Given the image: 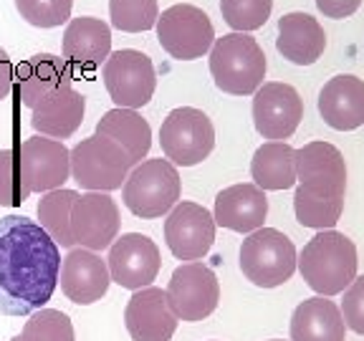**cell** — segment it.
I'll use <instances>...</instances> for the list:
<instances>
[{
    "label": "cell",
    "instance_id": "1",
    "mask_svg": "<svg viewBox=\"0 0 364 341\" xmlns=\"http://www.w3.org/2000/svg\"><path fill=\"white\" fill-rule=\"evenodd\" d=\"M61 250L26 215L0 217V316H31L51 301Z\"/></svg>",
    "mask_w": 364,
    "mask_h": 341
},
{
    "label": "cell",
    "instance_id": "2",
    "mask_svg": "<svg viewBox=\"0 0 364 341\" xmlns=\"http://www.w3.org/2000/svg\"><path fill=\"white\" fill-rule=\"evenodd\" d=\"M357 245L339 230H318L299 253L296 268L316 296H336L357 278Z\"/></svg>",
    "mask_w": 364,
    "mask_h": 341
},
{
    "label": "cell",
    "instance_id": "3",
    "mask_svg": "<svg viewBox=\"0 0 364 341\" xmlns=\"http://www.w3.org/2000/svg\"><path fill=\"white\" fill-rule=\"evenodd\" d=\"M210 74L220 91L230 97L256 94L266 79V53L248 33H228L215 38L210 51Z\"/></svg>",
    "mask_w": 364,
    "mask_h": 341
},
{
    "label": "cell",
    "instance_id": "4",
    "mask_svg": "<svg viewBox=\"0 0 364 341\" xmlns=\"http://www.w3.org/2000/svg\"><path fill=\"white\" fill-rule=\"evenodd\" d=\"M180 172L170 159H144L132 167L129 177L122 185L127 210L142 220H154L172 210L180 200Z\"/></svg>",
    "mask_w": 364,
    "mask_h": 341
},
{
    "label": "cell",
    "instance_id": "5",
    "mask_svg": "<svg viewBox=\"0 0 364 341\" xmlns=\"http://www.w3.org/2000/svg\"><path fill=\"white\" fill-rule=\"evenodd\" d=\"M296 245L276 227H258L240 245V271L258 288H276L296 273Z\"/></svg>",
    "mask_w": 364,
    "mask_h": 341
},
{
    "label": "cell",
    "instance_id": "6",
    "mask_svg": "<svg viewBox=\"0 0 364 341\" xmlns=\"http://www.w3.org/2000/svg\"><path fill=\"white\" fill-rule=\"evenodd\" d=\"M127 152L102 134H91L71 149V177L86 193H112L132 172Z\"/></svg>",
    "mask_w": 364,
    "mask_h": 341
},
{
    "label": "cell",
    "instance_id": "7",
    "mask_svg": "<svg viewBox=\"0 0 364 341\" xmlns=\"http://www.w3.org/2000/svg\"><path fill=\"white\" fill-rule=\"evenodd\" d=\"M159 144L175 167H195L210 157L215 147V126L203 109L177 107L159 126Z\"/></svg>",
    "mask_w": 364,
    "mask_h": 341
},
{
    "label": "cell",
    "instance_id": "8",
    "mask_svg": "<svg viewBox=\"0 0 364 341\" xmlns=\"http://www.w3.org/2000/svg\"><path fill=\"white\" fill-rule=\"evenodd\" d=\"M154 28H157L159 45L177 61L203 58L215 43V28H213L210 16L190 3H177L162 11Z\"/></svg>",
    "mask_w": 364,
    "mask_h": 341
},
{
    "label": "cell",
    "instance_id": "9",
    "mask_svg": "<svg viewBox=\"0 0 364 341\" xmlns=\"http://www.w3.org/2000/svg\"><path fill=\"white\" fill-rule=\"evenodd\" d=\"M104 86L119 109H142L152 102L157 89V71L147 53L122 48L104 61Z\"/></svg>",
    "mask_w": 364,
    "mask_h": 341
},
{
    "label": "cell",
    "instance_id": "10",
    "mask_svg": "<svg viewBox=\"0 0 364 341\" xmlns=\"http://www.w3.org/2000/svg\"><path fill=\"white\" fill-rule=\"evenodd\" d=\"M167 303L180 321H203L220 303V283L205 263H182L167 283Z\"/></svg>",
    "mask_w": 364,
    "mask_h": 341
},
{
    "label": "cell",
    "instance_id": "11",
    "mask_svg": "<svg viewBox=\"0 0 364 341\" xmlns=\"http://www.w3.org/2000/svg\"><path fill=\"white\" fill-rule=\"evenodd\" d=\"M109 278L122 288L139 291L152 286L157 278L159 268H162V258H159V248L149 235L142 233H124L109 245Z\"/></svg>",
    "mask_w": 364,
    "mask_h": 341
},
{
    "label": "cell",
    "instance_id": "12",
    "mask_svg": "<svg viewBox=\"0 0 364 341\" xmlns=\"http://www.w3.org/2000/svg\"><path fill=\"white\" fill-rule=\"evenodd\" d=\"M213 212L198 202H177L165 220V243L177 261L195 263L210 253L215 243Z\"/></svg>",
    "mask_w": 364,
    "mask_h": 341
},
{
    "label": "cell",
    "instance_id": "13",
    "mask_svg": "<svg viewBox=\"0 0 364 341\" xmlns=\"http://www.w3.org/2000/svg\"><path fill=\"white\" fill-rule=\"evenodd\" d=\"M304 119V102L299 91L281 81H268L253 94V124L268 142H284Z\"/></svg>",
    "mask_w": 364,
    "mask_h": 341
},
{
    "label": "cell",
    "instance_id": "14",
    "mask_svg": "<svg viewBox=\"0 0 364 341\" xmlns=\"http://www.w3.org/2000/svg\"><path fill=\"white\" fill-rule=\"evenodd\" d=\"M21 159L23 180L31 193H51L61 190L63 182L71 177V149L58 139L48 136H31L16 149Z\"/></svg>",
    "mask_w": 364,
    "mask_h": 341
},
{
    "label": "cell",
    "instance_id": "15",
    "mask_svg": "<svg viewBox=\"0 0 364 341\" xmlns=\"http://www.w3.org/2000/svg\"><path fill=\"white\" fill-rule=\"evenodd\" d=\"M119 207L109 193H84L71 210V235L79 248L91 253L107 250L119 238Z\"/></svg>",
    "mask_w": 364,
    "mask_h": 341
},
{
    "label": "cell",
    "instance_id": "16",
    "mask_svg": "<svg viewBox=\"0 0 364 341\" xmlns=\"http://www.w3.org/2000/svg\"><path fill=\"white\" fill-rule=\"evenodd\" d=\"M296 182L301 188L329 197L347 193V162L344 154L329 142H309L294 154Z\"/></svg>",
    "mask_w": 364,
    "mask_h": 341
},
{
    "label": "cell",
    "instance_id": "17",
    "mask_svg": "<svg viewBox=\"0 0 364 341\" xmlns=\"http://www.w3.org/2000/svg\"><path fill=\"white\" fill-rule=\"evenodd\" d=\"M180 318L167 303L162 288H139L132 293L124 308V326L132 341H170L177 331Z\"/></svg>",
    "mask_w": 364,
    "mask_h": 341
},
{
    "label": "cell",
    "instance_id": "18",
    "mask_svg": "<svg viewBox=\"0 0 364 341\" xmlns=\"http://www.w3.org/2000/svg\"><path fill=\"white\" fill-rule=\"evenodd\" d=\"M61 291L68 301L76 306H91V303L102 301L109 291V268L102 256L91 253L86 248H71L66 258L61 261Z\"/></svg>",
    "mask_w": 364,
    "mask_h": 341
},
{
    "label": "cell",
    "instance_id": "19",
    "mask_svg": "<svg viewBox=\"0 0 364 341\" xmlns=\"http://www.w3.org/2000/svg\"><path fill=\"white\" fill-rule=\"evenodd\" d=\"M268 217V197L253 182H240L220 190L215 197L213 220L215 225L228 227L233 233L250 235L253 230L263 227Z\"/></svg>",
    "mask_w": 364,
    "mask_h": 341
},
{
    "label": "cell",
    "instance_id": "20",
    "mask_svg": "<svg viewBox=\"0 0 364 341\" xmlns=\"http://www.w3.org/2000/svg\"><path fill=\"white\" fill-rule=\"evenodd\" d=\"M63 61L71 63L74 68L81 71H91V68L102 66L112 53V28L109 23L94 16H81L71 18L63 31L61 40Z\"/></svg>",
    "mask_w": 364,
    "mask_h": 341
},
{
    "label": "cell",
    "instance_id": "21",
    "mask_svg": "<svg viewBox=\"0 0 364 341\" xmlns=\"http://www.w3.org/2000/svg\"><path fill=\"white\" fill-rule=\"evenodd\" d=\"M16 81L21 104L28 109H36L46 97H51L53 91L71 86L74 71L68 68V63L63 58L53 56V53H36V56L18 63L16 74H13V84Z\"/></svg>",
    "mask_w": 364,
    "mask_h": 341
},
{
    "label": "cell",
    "instance_id": "22",
    "mask_svg": "<svg viewBox=\"0 0 364 341\" xmlns=\"http://www.w3.org/2000/svg\"><path fill=\"white\" fill-rule=\"evenodd\" d=\"M318 114L336 131L364 124V81L352 74L334 76L318 91Z\"/></svg>",
    "mask_w": 364,
    "mask_h": 341
},
{
    "label": "cell",
    "instance_id": "23",
    "mask_svg": "<svg viewBox=\"0 0 364 341\" xmlns=\"http://www.w3.org/2000/svg\"><path fill=\"white\" fill-rule=\"evenodd\" d=\"M84 114L86 99L81 97L74 86H63V89L53 91L51 97H46L33 109L31 126L41 136L63 142V139H68V136H74L79 131V126L84 124Z\"/></svg>",
    "mask_w": 364,
    "mask_h": 341
},
{
    "label": "cell",
    "instance_id": "24",
    "mask_svg": "<svg viewBox=\"0 0 364 341\" xmlns=\"http://www.w3.org/2000/svg\"><path fill=\"white\" fill-rule=\"evenodd\" d=\"M276 48L286 61L296 66H311L326 48V33L309 13H286L279 21Z\"/></svg>",
    "mask_w": 364,
    "mask_h": 341
},
{
    "label": "cell",
    "instance_id": "25",
    "mask_svg": "<svg viewBox=\"0 0 364 341\" xmlns=\"http://www.w3.org/2000/svg\"><path fill=\"white\" fill-rule=\"evenodd\" d=\"M347 326L334 301L324 296L306 298L291 313V341H344Z\"/></svg>",
    "mask_w": 364,
    "mask_h": 341
},
{
    "label": "cell",
    "instance_id": "26",
    "mask_svg": "<svg viewBox=\"0 0 364 341\" xmlns=\"http://www.w3.org/2000/svg\"><path fill=\"white\" fill-rule=\"evenodd\" d=\"M97 134L107 136L112 142H117L127 152L132 165L144 162L152 147V129L149 121L134 109H112L97 121Z\"/></svg>",
    "mask_w": 364,
    "mask_h": 341
},
{
    "label": "cell",
    "instance_id": "27",
    "mask_svg": "<svg viewBox=\"0 0 364 341\" xmlns=\"http://www.w3.org/2000/svg\"><path fill=\"white\" fill-rule=\"evenodd\" d=\"M296 149L286 142H266L256 149L250 159V177L253 185L266 190H289L296 185V167H294Z\"/></svg>",
    "mask_w": 364,
    "mask_h": 341
},
{
    "label": "cell",
    "instance_id": "28",
    "mask_svg": "<svg viewBox=\"0 0 364 341\" xmlns=\"http://www.w3.org/2000/svg\"><path fill=\"white\" fill-rule=\"evenodd\" d=\"M79 200L76 190H51L38 200V225L43 227L48 238L58 248H74V235H71V210Z\"/></svg>",
    "mask_w": 364,
    "mask_h": 341
},
{
    "label": "cell",
    "instance_id": "29",
    "mask_svg": "<svg viewBox=\"0 0 364 341\" xmlns=\"http://www.w3.org/2000/svg\"><path fill=\"white\" fill-rule=\"evenodd\" d=\"M344 212V197H329V195L311 193L306 188H296L294 193V215L304 227L314 230H334Z\"/></svg>",
    "mask_w": 364,
    "mask_h": 341
},
{
    "label": "cell",
    "instance_id": "30",
    "mask_svg": "<svg viewBox=\"0 0 364 341\" xmlns=\"http://www.w3.org/2000/svg\"><path fill=\"white\" fill-rule=\"evenodd\" d=\"M109 18L117 31L142 33L154 28L159 18L157 0H109Z\"/></svg>",
    "mask_w": 364,
    "mask_h": 341
},
{
    "label": "cell",
    "instance_id": "31",
    "mask_svg": "<svg viewBox=\"0 0 364 341\" xmlns=\"http://www.w3.org/2000/svg\"><path fill=\"white\" fill-rule=\"evenodd\" d=\"M21 341H76L74 324L58 308H38L23 326Z\"/></svg>",
    "mask_w": 364,
    "mask_h": 341
},
{
    "label": "cell",
    "instance_id": "32",
    "mask_svg": "<svg viewBox=\"0 0 364 341\" xmlns=\"http://www.w3.org/2000/svg\"><path fill=\"white\" fill-rule=\"evenodd\" d=\"M273 0H220V13L233 33H248L268 21Z\"/></svg>",
    "mask_w": 364,
    "mask_h": 341
},
{
    "label": "cell",
    "instance_id": "33",
    "mask_svg": "<svg viewBox=\"0 0 364 341\" xmlns=\"http://www.w3.org/2000/svg\"><path fill=\"white\" fill-rule=\"evenodd\" d=\"M31 190L23 180L16 149H0V207H18L28 200Z\"/></svg>",
    "mask_w": 364,
    "mask_h": 341
},
{
    "label": "cell",
    "instance_id": "34",
    "mask_svg": "<svg viewBox=\"0 0 364 341\" xmlns=\"http://www.w3.org/2000/svg\"><path fill=\"white\" fill-rule=\"evenodd\" d=\"M74 0H16V11L28 26L56 28L71 18Z\"/></svg>",
    "mask_w": 364,
    "mask_h": 341
},
{
    "label": "cell",
    "instance_id": "35",
    "mask_svg": "<svg viewBox=\"0 0 364 341\" xmlns=\"http://www.w3.org/2000/svg\"><path fill=\"white\" fill-rule=\"evenodd\" d=\"M344 326L352 329L354 334L364 336V276H357L347 291H344V301L339 306Z\"/></svg>",
    "mask_w": 364,
    "mask_h": 341
},
{
    "label": "cell",
    "instance_id": "36",
    "mask_svg": "<svg viewBox=\"0 0 364 341\" xmlns=\"http://www.w3.org/2000/svg\"><path fill=\"white\" fill-rule=\"evenodd\" d=\"M318 11L324 13L326 18H349L359 6H362V0H316Z\"/></svg>",
    "mask_w": 364,
    "mask_h": 341
},
{
    "label": "cell",
    "instance_id": "37",
    "mask_svg": "<svg viewBox=\"0 0 364 341\" xmlns=\"http://www.w3.org/2000/svg\"><path fill=\"white\" fill-rule=\"evenodd\" d=\"M13 74H16V68H13V63H11V56H8V53L0 48V102L11 97Z\"/></svg>",
    "mask_w": 364,
    "mask_h": 341
},
{
    "label": "cell",
    "instance_id": "38",
    "mask_svg": "<svg viewBox=\"0 0 364 341\" xmlns=\"http://www.w3.org/2000/svg\"><path fill=\"white\" fill-rule=\"evenodd\" d=\"M11 341H21V336H16V339H11Z\"/></svg>",
    "mask_w": 364,
    "mask_h": 341
},
{
    "label": "cell",
    "instance_id": "39",
    "mask_svg": "<svg viewBox=\"0 0 364 341\" xmlns=\"http://www.w3.org/2000/svg\"><path fill=\"white\" fill-rule=\"evenodd\" d=\"M271 341H281V339H271Z\"/></svg>",
    "mask_w": 364,
    "mask_h": 341
}]
</instances>
